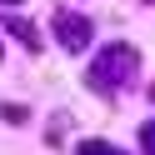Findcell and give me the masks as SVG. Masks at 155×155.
Returning <instances> with one entry per match:
<instances>
[{
    "mask_svg": "<svg viewBox=\"0 0 155 155\" xmlns=\"http://www.w3.org/2000/svg\"><path fill=\"white\" fill-rule=\"evenodd\" d=\"M135 70H140V55L115 40V45H105V50L90 60V75H85V80H90V90H100V95H120L125 85L135 80Z\"/></svg>",
    "mask_w": 155,
    "mask_h": 155,
    "instance_id": "1",
    "label": "cell"
},
{
    "mask_svg": "<svg viewBox=\"0 0 155 155\" xmlns=\"http://www.w3.org/2000/svg\"><path fill=\"white\" fill-rule=\"evenodd\" d=\"M55 40H60V50L80 55L90 45V20L85 15H70V10H55Z\"/></svg>",
    "mask_w": 155,
    "mask_h": 155,
    "instance_id": "2",
    "label": "cell"
},
{
    "mask_svg": "<svg viewBox=\"0 0 155 155\" xmlns=\"http://www.w3.org/2000/svg\"><path fill=\"white\" fill-rule=\"evenodd\" d=\"M5 30H10V35H15L20 45L40 50V35H35V25H30V20H20V15H5Z\"/></svg>",
    "mask_w": 155,
    "mask_h": 155,
    "instance_id": "3",
    "label": "cell"
},
{
    "mask_svg": "<svg viewBox=\"0 0 155 155\" xmlns=\"http://www.w3.org/2000/svg\"><path fill=\"white\" fill-rule=\"evenodd\" d=\"M140 155H155V120L140 125Z\"/></svg>",
    "mask_w": 155,
    "mask_h": 155,
    "instance_id": "4",
    "label": "cell"
},
{
    "mask_svg": "<svg viewBox=\"0 0 155 155\" xmlns=\"http://www.w3.org/2000/svg\"><path fill=\"white\" fill-rule=\"evenodd\" d=\"M75 155H115V145H105V140H80Z\"/></svg>",
    "mask_w": 155,
    "mask_h": 155,
    "instance_id": "5",
    "label": "cell"
},
{
    "mask_svg": "<svg viewBox=\"0 0 155 155\" xmlns=\"http://www.w3.org/2000/svg\"><path fill=\"white\" fill-rule=\"evenodd\" d=\"M0 115H5L10 125H25V105H0Z\"/></svg>",
    "mask_w": 155,
    "mask_h": 155,
    "instance_id": "6",
    "label": "cell"
},
{
    "mask_svg": "<svg viewBox=\"0 0 155 155\" xmlns=\"http://www.w3.org/2000/svg\"><path fill=\"white\" fill-rule=\"evenodd\" d=\"M0 5H20V0H0Z\"/></svg>",
    "mask_w": 155,
    "mask_h": 155,
    "instance_id": "7",
    "label": "cell"
},
{
    "mask_svg": "<svg viewBox=\"0 0 155 155\" xmlns=\"http://www.w3.org/2000/svg\"><path fill=\"white\" fill-rule=\"evenodd\" d=\"M145 5H155V0H145Z\"/></svg>",
    "mask_w": 155,
    "mask_h": 155,
    "instance_id": "8",
    "label": "cell"
}]
</instances>
